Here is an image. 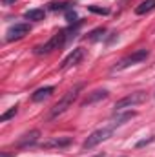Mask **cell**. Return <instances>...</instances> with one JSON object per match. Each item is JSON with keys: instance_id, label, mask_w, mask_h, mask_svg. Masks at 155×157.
<instances>
[{"instance_id": "obj_20", "label": "cell", "mask_w": 155, "mask_h": 157, "mask_svg": "<svg viewBox=\"0 0 155 157\" xmlns=\"http://www.w3.org/2000/svg\"><path fill=\"white\" fill-rule=\"evenodd\" d=\"M66 18H68L70 22H73V20L77 18V15H75V13H71V11H68V13H66Z\"/></svg>"}, {"instance_id": "obj_8", "label": "cell", "mask_w": 155, "mask_h": 157, "mask_svg": "<svg viewBox=\"0 0 155 157\" xmlns=\"http://www.w3.org/2000/svg\"><path fill=\"white\" fill-rule=\"evenodd\" d=\"M39 137H40V130H31V132H28V133H24L18 141H17V148H29V146H35L37 143H39Z\"/></svg>"}, {"instance_id": "obj_1", "label": "cell", "mask_w": 155, "mask_h": 157, "mask_svg": "<svg viewBox=\"0 0 155 157\" xmlns=\"http://www.w3.org/2000/svg\"><path fill=\"white\" fill-rule=\"evenodd\" d=\"M119 128L117 124L113 122H110V124H106V126H102V128H99V130H95V132H91L89 135H88V139L82 143V150H91V148H95V146H99L100 143H104V141H108L113 133H115V130Z\"/></svg>"}, {"instance_id": "obj_14", "label": "cell", "mask_w": 155, "mask_h": 157, "mask_svg": "<svg viewBox=\"0 0 155 157\" xmlns=\"http://www.w3.org/2000/svg\"><path fill=\"white\" fill-rule=\"evenodd\" d=\"M44 9H29V11H26V18L28 20H33V22H39V20H44Z\"/></svg>"}, {"instance_id": "obj_21", "label": "cell", "mask_w": 155, "mask_h": 157, "mask_svg": "<svg viewBox=\"0 0 155 157\" xmlns=\"http://www.w3.org/2000/svg\"><path fill=\"white\" fill-rule=\"evenodd\" d=\"M15 2H17V0H2L4 6H9V4H15Z\"/></svg>"}, {"instance_id": "obj_9", "label": "cell", "mask_w": 155, "mask_h": 157, "mask_svg": "<svg viewBox=\"0 0 155 157\" xmlns=\"http://www.w3.org/2000/svg\"><path fill=\"white\" fill-rule=\"evenodd\" d=\"M84 55H86V53H84V49H82V48H75V49H73V51H71V53L62 60V66H60V68H62V70H68V68L77 66V64L82 62Z\"/></svg>"}, {"instance_id": "obj_5", "label": "cell", "mask_w": 155, "mask_h": 157, "mask_svg": "<svg viewBox=\"0 0 155 157\" xmlns=\"http://www.w3.org/2000/svg\"><path fill=\"white\" fill-rule=\"evenodd\" d=\"M144 101H146V93H144V91H133V93L122 97L120 101H117L115 102V106H113V108H115V113L117 112L126 110V108L137 106V104H141V102H144Z\"/></svg>"}, {"instance_id": "obj_22", "label": "cell", "mask_w": 155, "mask_h": 157, "mask_svg": "<svg viewBox=\"0 0 155 157\" xmlns=\"http://www.w3.org/2000/svg\"><path fill=\"white\" fill-rule=\"evenodd\" d=\"M95 157H104V154H99V155H95Z\"/></svg>"}, {"instance_id": "obj_23", "label": "cell", "mask_w": 155, "mask_h": 157, "mask_svg": "<svg viewBox=\"0 0 155 157\" xmlns=\"http://www.w3.org/2000/svg\"><path fill=\"white\" fill-rule=\"evenodd\" d=\"M122 157H124V155H122Z\"/></svg>"}, {"instance_id": "obj_7", "label": "cell", "mask_w": 155, "mask_h": 157, "mask_svg": "<svg viewBox=\"0 0 155 157\" xmlns=\"http://www.w3.org/2000/svg\"><path fill=\"white\" fill-rule=\"evenodd\" d=\"M73 143V139L71 137H51V139H47V141H44V143H40V146L44 148V150H53V148H68L70 144Z\"/></svg>"}, {"instance_id": "obj_16", "label": "cell", "mask_w": 155, "mask_h": 157, "mask_svg": "<svg viewBox=\"0 0 155 157\" xmlns=\"http://www.w3.org/2000/svg\"><path fill=\"white\" fill-rule=\"evenodd\" d=\"M104 33H106V29H104V28H97L95 31H91V33L88 35V39H89V40H99Z\"/></svg>"}, {"instance_id": "obj_6", "label": "cell", "mask_w": 155, "mask_h": 157, "mask_svg": "<svg viewBox=\"0 0 155 157\" xmlns=\"http://www.w3.org/2000/svg\"><path fill=\"white\" fill-rule=\"evenodd\" d=\"M29 33V24H15V26H11L9 29H7V33H6V40L7 42H13V40H20L24 39L26 35Z\"/></svg>"}, {"instance_id": "obj_19", "label": "cell", "mask_w": 155, "mask_h": 157, "mask_svg": "<svg viewBox=\"0 0 155 157\" xmlns=\"http://www.w3.org/2000/svg\"><path fill=\"white\" fill-rule=\"evenodd\" d=\"M153 139H155V137H150V139H144V141H139V143H137L135 146H137V148H142V146H146V144L153 143Z\"/></svg>"}, {"instance_id": "obj_17", "label": "cell", "mask_w": 155, "mask_h": 157, "mask_svg": "<svg viewBox=\"0 0 155 157\" xmlns=\"http://www.w3.org/2000/svg\"><path fill=\"white\" fill-rule=\"evenodd\" d=\"M70 6H73V4H68V2H60V4H49V9H53V11H57V9H68Z\"/></svg>"}, {"instance_id": "obj_3", "label": "cell", "mask_w": 155, "mask_h": 157, "mask_svg": "<svg viewBox=\"0 0 155 157\" xmlns=\"http://www.w3.org/2000/svg\"><path fill=\"white\" fill-rule=\"evenodd\" d=\"M66 40H68L66 31L60 29V31H57L47 42H44L42 46H37V48H35V55H47V53H53L55 49L62 48V46L66 44Z\"/></svg>"}, {"instance_id": "obj_2", "label": "cell", "mask_w": 155, "mask_h": 157, "mask_svg": "<svg viewBox=\"0 0 155 157\" xmlns=\"http://www.w3.org/2000/svg\"><path fill=\"white\" fill-rule=\"evenodd\" d=\"M82 88H84V84H77V86H75V88H71L68 93H64V95L60 97V101L51 108V112H49V119L59 117V115H62L68 108H71V104L78 99V95H80Z\"/></svg>"}, {"instance_id": "obj_18", "label": "cell", "mask_w": 155, "mask_h": 157, "mask_svg": "<svg viewBox=\"0 0 155 157\" xmlns=\"http://www.w3.org/2000/svg\"><path fill=\"white\" fill-rule=\"evenodd\" d=\"M89 11L99 13V15H108L110 13V9H106V7H95V6H89Z\"/></svg>"}, {"instance_id": "obj_4", "label": "cell", "mask_w": 155, "mask_h": 157, "mask_svg": "<svg viewBox=\"0 0 155 157\" xmlns=\"http://www.w3.org/2000/svg\"><path fill=\"white\" fill-rule=\"evenodd\" d=\"M148 57H150V51H148V49H144V48H142V49H137V51H133L131 55L120 59L115 66L112 68V71H122V70H126V68H130V66H133V64H141V62H144Z\"/></svg>"}, {"instance_id": "obj_15", "label": "cell", "mask_w": 155, "mask_h": 157, "mask_svg": "<svg viewBox=\"0 0 155 157\" xmlns=\"http://www.w3.org/2000/svg\"><path fill=\"white\" fill-rule=\"evenodd\" d=\"M17 112H18V106L9 108L6 113H2V115H0V122H6V121H9L11 117H15V115H17Z\"/></svg>"}, {"instance_id": "obj_10", "label": "cell", "mask_w": 155, "mask_h": 157, "mask_svg": "<svg viewBox=\"0 0 155 157\" xmlns=\"http://www.w3.org/2000/svg\"><path fill=\"white\" fill-rule=\"evenodd\" d=\"M110 95V91L108 90H95V91H91L82 102H80V106L82 108H86V106H91V104H95V102H99V101H102V99H106Z\"/></svg>"}, {"instance_id": "obj_12", "label": "cell", "mask_w": 155, "mask_h": 157, "mask_svg": "<svg viewBox=\"0 0 155 157\" xmlns=\"http://www.w3.org/2000/svg\"><path fill=\"white\" fill-rule=\"evenodd\" d=\"M135 115H137V112H124V113L117 112L115 115H113V119H112V122H113V124H117V126L120 128L122 124H126L128 121H131Z\"/></svg>"}, {"instance_id": "obj_11", "label": "cell", "mask_w": 155, "mask_h": 157, "mask_svg": "<svg viewBox=\"0 0 155 157\" xmlns=\"http://www.w3.org/2000/svg\"><path fill=\"white\" fill-rule=\"evenodd\" d=\"M53 91H55V88H53V86H44V88H39V90L31 95V101H33V102H40V101L47 99Z\"/></svg>"}, {"instance_id": "obj_13", "label": "cell", "mask_w": 155, "mask_h": 157, "mask_svg": "<svg viewBox=\"0 0 155 157\" xmlns=\"http://www.w3.org/2000/svg\"><path fill=\"white\" fill-rule=\"evenodd\" d=\"M155 9V0H144L135 7V15H146Z\"/></svg>"}]
</instances>
